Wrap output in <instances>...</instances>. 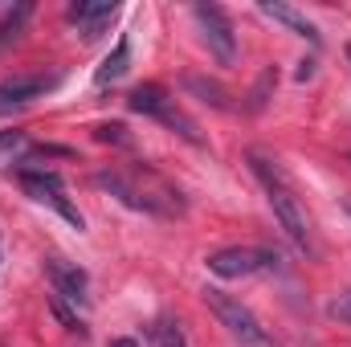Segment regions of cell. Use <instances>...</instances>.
<instances>
[{"mask_svg":"<svg viewBox=\"0 0 351 347\" xmlns=\"http://www.w3.org/2000/svg\"><path fill=\"white\" fill-rule=\"evenodd\" d=\"M311 74H315V62H311V58H306V62H302V66H298V74H294V78H298V82H306V78H311Z\"/></svg>","mask_w":351,"mask_h":347,"instance_id":"obj_21","label":"cell"},{"mask_svg":"<svg viewBox=\"0 0 351 347\" xmlns=\"http://www.w3.org/2000/svg\"><path fill=\"white\" fill-rule=\"evenodd\" d=\"M250 168H254V176L262 180L265 200H269L278 225L286 229V237H290L302 254H315L311 221H306V213H302V204H298V196H294V184H290L286 172L278 168V160H269V156H262V152H250Z\"/></svg>","mask_w":351,"mask_h":347,"instance_id":"obj_2","label":"cell"},{"mask_svg":"<svg viewBox=\"0 0 351 347\" xmlns=\"http://www.w3.org/2000/svg\"><path fill=\"white\" fill-rule=\"evenodd\" d=\"M204 307L221 319V327H229L233 339H241L245 347H278L274 339H269V331L258 323V315H254L241 298H233V294L208 286V290H204Z\"/></svg>","mask_w":351,"mask_h":347,"instance_id":"obj_3","label":"cell"},{"mask_svg":"<svg viewBox=\"0 0 351 347\" xmlns=\"http://www.w3.org/2000/svg\"><path fill=\"white\" fill-rule=\"evenodd\" d=\"M327 315H331V319H339V323H351V290H343L339 298H331V302H327Z\"/></svg>","mask_w":351,"mask_h":347,"instance_id":"obj_18","label":"cell"},{"mask_svg":"<svg viewBox=\"0 0 351 347\" xmlns=\"http://www.w3.org/2000/svg\"><path fill=\"white\" fill-rule=\"evenodd\" d=\"M172 102L176 98L164 86H156V82H143V86H135L127 94V106H131L135 115H152V119H164V110H168Z\"/></svg>","mask_w":351,"mask_h":347,"instance_id":"obj_10","label":"cell"},{"mask_svg":"<svg viewBox=\"0 0 351 347\" xmlns=\"http://www.w3.org/2000/svg\"><path fill=\"white\" fill-rule=\"evenodd\" d=\"M58 86H62V74H12V78L0 82V115H8L16 106H29L33 98H45Z\"/></svg>","mask_w":351,"mask_h":347,"instance_id":"obj_7","label":"cell"},{"mask_svg":"<svg viewBox=\"0 0 351 347\" xmlns=\"http://www.w3.org/2000/svg\"><path fill=\"white\" fill-rule=\"evenodd\" d=\"M208 270L217 278H250L262 270H278V254L262 246H229V250L208 254Z\"/></svg>","mask_w":351,"mask_h":347,"instance_id":"obj_5","label":"cell"},{"mask_svg":"<svg viewBox=\"0 0 351 347\" xmlns=\"http://www.w3.org/2000/svg\"><path fill=\"white\" fill-rule=\"evenodd\" d=\"M278 78H274V70H265L262 78H258V86H254V94H250V110H262L265 106V94H269V86H274Z\"/></svg>","mask_w":351,"mask_h":347,"instance_id":"obj_17","label":"cell"},{"mask_svg":"<svg viewBox=\"0 0 351 347\" xmlns=\"http://www.w3.org/2000/svg\"><path fill=\"white\" fill-rule=\"evenodd\" d=\"M152 335H156L160 347H188V335H184V327H180L176 319H160V323L152 327Z\"/></svg>","mask_w":351,"mask_h":347,"instance_id":"obj_15","label":"cell"},{"mask_svg":"<svg viewBox=\"0 0 351 347\" xmlns=\"http://www.w3.org/2000/svg\"><path fill=\"white\" fill-rule=\"evenodd\" d=\"M45 274H49V282H53V294L62 298V302H70V307H86V274L74 265V261L66 258H45Z\"/></svg>","mask_w":351,"mask_h":347,"instance_id":"obj_8","label":"cell"},{"mask_svg":"<svg viewBox=\"0 0 351 347\" xmlns=\"http://www.w3.org/2000/svg\"><path fill=\"white\" fill-rule=\"evenodd\" d=\"M94 184L106 188L110 196H119L135 213H152V217H180L184 213L180 188L147 164H135L127 172H94Z\"/></svg>","mask_w":351,"mask_h":347,"instance_id":"obj_1","label":"cell"},{"mask_svg":"<svg viewBox=\"0 0 351 347\" xmlns=\"http://www.w3.org/2000/svg\"><path fill=\"white\" fill-rule=\"evenodd\" d=\"M348 62H351V41H348Z\"/></svg>","mask_w":351,"mask_h":347,"instance_id":"obj_22","label":"cell"},{"mask_svg":"<svg viewBox=\"0 0 351 347\" xmlns=\"http://www.w3.org/2000/svg\"><path fill=\"white\" fill-rule=\"evenodd\" d=\"M66 16L78 25V33H82L86 41H94V37L119 16V4H114V0H78V4L66 8Z\"/></svg>","mask_w":351,"mask_h":347,"instance_id":"obj_9","label":"cell"},{"mask_svg":"<svg viewBox=\"0 0 351 347\" xmlns=\"http://www.w3.org/2000/svg\"><path fill=\"white\" fill-rule=\"evenodd\" d=\"M262 16L269 21H278V25H286V29H294L298 37H311V41H319V29L298 12V8H290V4H282V0H262Z\"/></svg>","mask_w":351,"mask_h":347,"instance_id":"obj_11","label":"cell"},{"mask_svg":"<svg viewBox=\"0 0 351 347\" xmlns=\"http://www.w3.org/2000/svg\"><path fill=\"white\" fill-rule=\"evenodd\" d=\"M192 16L200 25V37L208 45V53L217 58V66H233L237 62V37H233L229 16L217 4H192Z\"/></svg>","mask_w":351,"mask_h":347,"instance_id":"obj_6","label":"cell"},{"mask_svg":"<svg viewBox=\"0 0 351 347\" xmlns=\"http://www.w3.org/2000/svg\"><path fill=\"white\" fill-rule=\"evenodd\" d=\"M16 184H21V192L29 196V200H37V204H49L53 213H62L78 233L86 229V217L78 213V204L66 196V184H62V176L49 172V168H21L16 172Z\"/></svg>","mask_w":351,"mask_h":347,"instance_id":"obj_4","label":"cell"},{"mask_svg":"<svg viewBox=\"0 0 351 347\" xmlns=\"http://www.w3.org/2000/svg\"><path fill=\"white\" fill-rule=\"evenodd\" d=\"M49 307H53V315H58V319L66 323V331H78V335H86L82 319H78V315H74V311H70V307H66V302L58 298V294H49Z\"/></svg>","mask_w":351,"mask_h":347,"instance_id":"obj_16","label":"cell"},{"mask_svg":"<svg viewBox=\"0 0 351 347\" xmlns=\"http://www.w3.org/2000/svg\"><path fill=\"white\" fill-rule=\"evenodd\" d=\"M127 66H131V41H127V33L114 41V49L102 58V66L94 70V82L98 86H106V82H114V78H123L127 74Z\"/></svg>","mask_w":351,"mask_h":347,"instance_id":"obj_12","label":"cell"},{"mask_svg":"<svg viewBox=\"0 0 351 347\" xmlns=\"http://www.w3.org/2000/svg\"><path fill=\"white\" fill-rule=\"evenodd\" d=\"M184 86L192 90V94H200L204 102H213L217 110H229V94H225V86H217V82H208V78H200V74H188Z\"/></svg>","mask_w":351,"mask_h":347,"instance_id":"obj_14","label":"cell"},{"mask_svg":"<svg viewBox=\"0 0 351 347\" xmlns=\"http://www.w3.org/2000/svg\"><path fill=\"white\" fill-rule=\"evenodd\" d=\"M21 147H25V131H4L0 135V160L4 156H16Z\"/></svg>","mask_w":351,"mask_h":347,"instance_id":"obj_19","label":"cell"},{"mask_svg":"<svg viewBox=\"0 0 351 347\" xmlns=\"http://www.w3.org/2000/svg\"><path fill=\"white\" fill-rule=\"evenodd\" d=\"M33 16V4L29 0H21L16 8H8L4 16H0V49H8L12 41H21V33H25V21Z\"/></svg>","mask_w":351,"mask_h":347,"instance_id":"obj_13","label":"cell"},{"mask_svg":"<svg viewBox=\"0 0 351 347\" xmlns=\"http://www.w3.org/2000/svg\"><path fill=\"white\" fill-rule=\"evenodd\" d=\"M94 135H98L102 143H127V135H123V127H119V123H102Z\"/></svg>","mask_w":351,"mask_h":347,"instance_id":"obj_20","label":"cell"}]
</instances>
